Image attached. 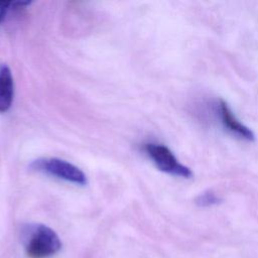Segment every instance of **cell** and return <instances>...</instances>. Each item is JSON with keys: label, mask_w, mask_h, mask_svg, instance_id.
<instances>
[{"label": "cell", "mask_w": 258, "mask_h": 258, "mask_svg": "<svg viewBox=\"0 0 258 258\" xmlns=\"http://www.w3.org/2000/svg\"><path fill=\"white\" fill-rule=\"evenodd\" d=\"M25 248L30 258H46L60 250L61 242L52 229L45 225H36L30 232Z\"/></svg>", "instance_id": "1"}, {"label": "cell", "mask_w": 258, "mask_h": 258, "mask_svg": "<svg viewBox=\"0 0 258 258\" xmlns=\"http://www.w3.org/2000/svg\"><path fill=\"white\" fill-rule=\"evenodd\" d=\"M31 168L56 178L70 181L79 185H86V174L76 165L59 158H39L31 163Z\"/></svg>", "instance_id": "2"}, {"label": "cell", "mask_w": 258, "mask_h": 258, "mask_svg": "<svg viewBox=\"0 0 258 258\" xmlns=\"http://www.w3.org/2000/svg\"><path fill=\"white\" fill-rule=\"evenodd\" d=\"M144 150L159 170L182 178H190L192 176L191 169L180 163L165 145L147 143L144 145Z\"/></svg>", "instance_id": "3"}, {"label": "cell", "mask_w": 258, "mask_h": 258, "mask_svg": "<svg viewBox=\"0 0 258 258\" xmlns=\"http://www.w3.org/2000/svg\"><path fill=\"white\" fill-rule=\"evenodd\" d=\"M217 113L219 114L222 125L228 131L241 139L247 141H254L255 135L253 131L237 119V117L234 115V113L224 100H219V102L217 103Z\"/></svg>", "instance_id": "4"}, {"label": "cell", "mask_w": 258, "mask_h": 258, "mask_svg": "<svg viewBox=\"0 0 258 258\" xmlns=\"http://www.w3.org/2000/svg\"><path fill=\"white\" fill-rule=\"evenodd\" d=\"M14 96V82L10 69L7 66L0 67V113L8 111L12 105Z\"/></svg>", "instance_id": "5"}, {"label": "cell", "mask_w": 258, "mask_h": 258, "mask_svg": "<svg viewBox=\"0 0 258 258\" xmlns=\"http://www.w3.org/2000/svg\"><path fill=\"white\" fill-rule=\"evenodd\" d=\"M196 204L199 207H212L220 204L222 202V199L213 190H206L202 194H200L196 199Z\"/></svg>", "instance_id": "6"}, {"label": "cell", "mask_w": 258, "mask_h": 258, "mask_svg": "<svg viewBox=\"0 0 258 258\" xmlns=\"http://www.w3.org/2000/svg\"><path fill=\"white\" fill-rule=\"evenodd\" d=\"M10 5H11V2L0 1V22H2V20L4 19Z\"/></svg>", "instance_id": "7"}]
</instances>
